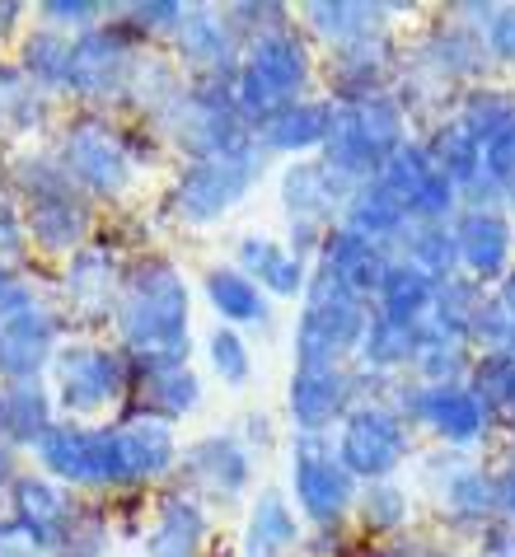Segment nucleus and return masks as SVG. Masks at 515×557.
<instances>
[{
    "mask_svg": "<svg viewBox=\"0 0 515 557\" xmlns=\"http://www.w3.org/2000/svg\"><path fill=\"white\" fill-rule=\"evenodd\" d=\"M122 351L136 370L187 366V286L174 262L146 258L118 296Z\"/></svg>",
    "mask_w": 515,
    "mask_h": 557,
    "instance_id": "obj_1",
    "label": "nucleus"
},
{
    "mask_svg": "<svg viewBox=\"0 0 515 557\" xmlns=\"http://www.w3.org/2000/svg\"><path fill=\"white\" fill-rule=\"evenodd\" d=\"M10 197L24 202L28 249L42 253H81L94 225L89 197L75 188L57 154H14L10 160Z\"/></svg>",
    "mask_w": 515,
    "mask_h": 557,
    "instance_id": "obj_2",
    "label": "nucleus"
},
{
    "mask_svg": "<svg viewBox=\"0 0 515 557\" xmlns=\"http://www.w3.org/2000/svg\"><path fill=\"white\" fill-rule=\"evenodd\" d=\"M309 85V48L295 28H277L268 38H254L244 48L240 75H234V103L254 132H262L277 113L301 103Z\"/></svg>",
    "mask_w": 515,
    "mask_h": 557,
    "instance_id": "obj_3",
    "label": "nucleus"
},
{
    "mask_svg": "<svg viewBox=\"0 0 515 557\" xmlns=\"http://www.w3.org/2000/svg\"><path fill=\"white\" fill-rule=\"evenodd\" d=\"M408 136H403V103L394 95H370L352 103H333V127L323 141V164L356 183L380 178V169L389 164Z\"/></svg>",
    "mask_w": 515,
    "mask_h": 557,
    "instance_id": "obj_4",
    "label": "nucleus"
},
{
    "mask_svg": "<svg viewBox=\"0 0 515 557\" xmlns=\"http://www.w3.org/2000/svg\"><path fill=\"white\" fill-rule=\"evenodd\" d=\"M370 309L366 300L347 290L333 272L315 268L305 286V309L295 323V361L301 366H342L347 351L361 347Z\"/></svg>",
    "mask_w": 515,
    "mask_h": 557,
    "instance_id": "obj_5",
    "label": "nucleus"
},
{
    "mask_svg": "<svg viewBox=\"0 0 515 557\" xmlns=\"http://www.w3.org/2000/svg\"><path fill=\"white\" fill-rule=\"evenodd\" d=\"M160 127L174 132V141L193 154V160H207V154H225L248 146V122L240 117V103H234V85L225 81H197L183 85V95L164 108Z\"/></svg>",
    "mask_w": 515,
    "mask_h": 557,
    "instance_id": "obj_6",
    "label": "nucleus"
},
{
    "mask_svg": "<svg viewBox=\"0 0 515 557\" xmlns=\"http://www.w3.org/2000/svg\"><path fill=\"white\" fill-rule=\"evenodd\" d=\"M258 174H262V146L258 141L225 150V154H207V160H193L179 174L174 211L193 225H207L216 215H225L230 207H240V197L254 188Z\"/></svg>",
    "mask_w": 515,
    "mask_h": 557,
    "instance_id": "obj_7",
    "label": "nucleus"
},
{
    "mask_svg": "<svg viewBox=\"0 0 515 557\" xmlns=\"http://www.w3.org/2000/svg\"><path fill=\"white\" fill-rule=\"evenodd\" d=\"M52 384L57 408H66L71 417H89L132 389V361L118 347L66 343L52 356Z\"/></svg>",
    "mask_w": 515,
    "mask_h": 557,
    "instance_id": "obj_8",
    "label": "nucleus"
},
{
    "mask_svg": "<svg viewBox=\"0 0 515 557\" xmlns=\"http://www.w3.org/2000/svg\"><path fill=\"white\" fill-rule=\"evenodd\" d=\"M136 38L122 24H99L71 38V66H66V89L85 103H108L132 95V75H136Z\"/></svg>",
    "mask_w": 515,
    "mask_h": 557,
    "instance_id": "obj_9",
    "label": "nucleus"
},
{
    "mask_svg": "<svg viewBox=\"0 0 515 557\" xmlns=\"http://www.w3.org/2000/svg\"><path fill=\"white\" fill-rule=\"evenodd\" d=\"M57 160L85 197H118L132 183V150L103 117H75L61 132Z\"/></svg>",
    "mask_w": 515,
    "mask_h": 557,
    "instance_id": "obj_10",
    "label": "nucleus"
},
{
    "mask_svg": "<svg viewBox=\"0 0 515 557\" xmlns=\"http://www.w3.org/2000/svg\"><path fill=\"white\" fill-rule=\"evenodd\" d=\"M34 455L38 469L61 487H118L113 426L52 422L47 436L34 445Z\"/></svg>",
    "mask_w": 515,
    "mask_h": 557,
    "instance_id": "obj_11",
    "label": "nucleus"
},
{
    "mask_svg": "<svg viewBox=\"0 0 515 557\" xmlns=\"http://www.w3.org/2000/svg\"><path fill=\"white\" fill-rule=\"evenodd\" d=\"M352 183L333 174L323 160H295L281 178V207L291 215V253H319L323 235L333 230V215L347 207Z\"/></svg>",
    "mask_w": 515,
    "mask_h": 557,
    "instance_id": "obj_12",
    "label": "nucleus"
},
{
    "mask_svg": "<svg viewBox=\"0 0 515 557\" xmlns=\"http://www.w3.org/2000/svg\"><path fill=\"white\" fill-rule=\"evenodd\" d=\"M408 422L398 417V408L389 404H356L342 417V441H338V459L347 463L352 478L366 483H389V473L408 459Z\"/></svg>",
    "mask_w": 515,
    "mask_h": 557,
    "instance_id": "obj_13",
    "label": "nucleus"
},
{
    "mask_svg": "<svg viewBox=\"0 0 515 557\" xmlns=\"http://www.w3.org/2000/svg\"><path fill=\"white\" fill-rule=\"evenodd\" d=\"M291 487L295 506L305 510V520H315L319 530L338 524L347 516V506L356 497V478L347 473V463L338 459V450L323 436H301L291 455Z\"/></svg>",
    "mask_w": 515,
    "mask_h": 557,
    "instance_id": "obj_14",
    "label": "nucleus"
},
{
    "mask_svg": "<svg viewBox=\"0 0 515 557\" xmlns=\"http://www.w3.org/2000/svg\"><path fill=\"white\" fill-rule=\"evenodd\" d=\"M398 417L431 426L450 445H474L492 431V408L468 384H413V389H398Z\"/></svg>",
    "mask_w": 515,
    "mask_h": 557,
    "instance_id": "obj_15",
    "label": "nucleus"
},
{
    "mask_svg": "<svg viewBox=\"0 0 515 557\" xmlns=\"http://www.w3.org/2000/svg\"><path fill=\"white\" fill-rule=\"evenodd\" d=\"M57 351H61V314L38 300L34 309L0 323V384L42 380V370H52Z\"/></svg>",
    "mask_w": 515,
    "mask_h": 557,
    "instance_id": "obj_16",
    "label": "nucleus"
},
{
    "mask_svg": "<svg viewBox=\"0 0 515 557\" xmlns=\"http://www.w3.org/2000/svg\"><path fill=\"white\" fill-rule=\"evenodd\" d=\"M286 404L301 436H323L356 408V380L342 366H295Z\"/></svg>",
    "mask_w": 515,
    "mask_h": 557,
    "instance_id": "obj_17",
    "label": "nucleus"
},
{
    "mask_svg": "<svg viewBox=\"0 0 515 557\" xmlns=\"http://www.w3.org/2000/svg\"><path fill=\"white\" fill-rule=\"evenodd\" d=\"M174 48L187 66L201 71V81H225L234 85V75H240V34L230 28L225 14L216 10H201V5H187L183 24L174 28Z\"/></svg>",
    "mask_w": 515,
    "mask_h": 557,
    "instance_id": "obj_18",
    "label": "nucleus"
},
{
    "mask_svg": "<svg viewBox=\"0 0 515 557\" xmlns=\"http://www.w3.org/2000/svg\"><path fill=\"white\" fill-rule=\"evenodd\" d=\"M113 455H118V487L150 483V478L174 469V459H179L174 426L132 412L127 422L113 426Z\"/></svg>",
    "mask_w": 515,
    "mask_h": 557,
    "instance_id": "obj_19",
    "label": "nucleus"
},
{
    "mask_svg": "<svg viewBox=\"0 0 515 557\" xmlns=\"http://www.w3.org/2000/svg\"><path fill=\"white\" fill-rule=\"evenodd\" d=\"M118 253L103 249V244H85L81 253H71L66 272H61V286H66V305L75 319L99 323L113 314L118 305Z\"/></svg>",
    "mask_w": 515,
    "mask_h": 557,
    "instance_id": "obj_20",
    "label": "nucleus"
},
{
    "mask_svg": "<svg viewBox=\"0 0 515 557\" xmlns=\"http://www.w3.org/2000/svg\"><path fill=\"white\" fill-rule=\"evenodd\" d=\"M71 510H75V502L66 497V487L52 483L47 473H20L5 487V516L14 524H24V530L47 548H57V539H61V530H66Z\"/></svg>",
    "mask_w": 515,
    "mask_h": 557,
    "instance_id": "obj_21",
    "label": "nucleus"
},
{
    "mask_svg": "<svg viewBox=\"0 0 515 557\" xmlns=\"http://www.w3.org/2000/svg\"><path fill=\"white\" fill-rule=\"evenodd\" d=\"M389 75H394V42L384 34H370V38L347 42V48H333V61H328V81L338 89V103L384 95Z\"/></svg>",
    "mask_w": 515,
    "mask_h": 557,
    "instance_id": "obj_22",
    "label": "nucleus"
},
{
    "mask_svg": "<svg viewBox=\"0 0 515 557\" xmlns=\"http://www.w3.org/2000/svg\"><path fill=\"white\" fill-rule=\"evenodd\" d=\"M389 249H380V244H370L361 235H352V230H328L323 244H319V268L323 272H333L342 286L356 290V296H375L384 282V272H389Z\"/></svg>",
    "mask_w": 515,
    "mask_h": 557,
    "instance_id": "obj_23",
    "label": "nucleus"
},
{
    "mask_svg": "<svg viewBox=\"0 0 515 557\" xmlns=\"http://www.w3.org/2000/svg\"><path fill=\"white\" fill-rule=\"evenodd\" d=\"M455 239H459V262L474 272V282H492L506 272L511 262V225L502 211L492 207H468L455 221Z\"/></svg>",
    "mask_w": 515,
    "mask_h": 557,
    "instance_id": "obj_24",
    "label": "nucleus"
},
{
    "mask_svg": "<svg viewBox=\"0 0 515 557\" xmlns=\"http://www.w3.org/2000/svg\"><path fill=\"white\" fill-rule=\"evenodd\" d=\"M187 473H193V483L207 492V497H240L248 487V473H254V463H248V450L234 436H201L193 450H187Z\"/></svg>",
    "mask_w": 515,
    "mask_h": 557,
    "instance_id": "obj_25",
    "label": "nucleus"
},
{
    "mask_svg": "<svg viewBox=\"0 0 515 557\" xmlns=\"http://www.w3.org/2000/svg\"><path fill=\"white\" fill-rule=\"evenodd\" d=\"M52 408H57V398L47 394L42 380L0 384V441H10L14 450H34L47 436V426L57 422Z\"/></svg>",
    "mask_w": 515,
    "mask_h": 557,
    "instance_id": "obj_26",
    "label": "nucleus"
},
{
    "mask_svg": "<svg viewBox=\"0 0 515 557\" xmlns=\"http://www.w3.org/2000/svg\"><path fill=\"white\" fill-rule=\"evenodd\" d=\"M342 230H352V235L389 249V244H398L403 230H408V207H403L380 178L356 183L347 207H342Z\"/></svg>",
    "mask_w": 515,
    "mask_h": 557,
    "instance_id": "obj_27",
    "label": "nucleus"
},
{
    "mask_svg": "<svg viewBox=\"0 0 515 557\" xmlns=\"http://www.w3.org/2000/svg\"><path fill=\"white\" fill-rule=\"evenodd\" d=\"M207 548V510L187 492H169L150 524L146 557H201Z\"/></svg>",
    "mask_w": 515,
    "mask_h": 557,
    "instance_id": "obj_28",
    "label": "nucleus"
},
{
    "mask_svg": "<svg viewBox=\"0 0 515 557\" xmlns=\"http://www.w3.org/2000/svg\"><path fill=\"white\" fill-rule=\"evenodd\" d=\"M240 272L248 282H258V290H272V296H305V286H309L305 258L262 235H248L240 244Z\"/></svg>",
    "mask_w": 515,
    "mask_h": 557,
    "instance_id": "obj_29",
    "label": "nucleus"
},
{
    "mask_svg": "<svg viewBox=\"0 0 515 557\" xmlns=\"http://www.w3.org/2000/svg\"><path fill=\"white\" fill-rule=\"evenodd\" d=\"M132 389H136V417H155V422H174V417L193 412L201 398V384L187 366L140 370V375H132Z\"/></svg>",
    "mask_w": 515,
    "mask_h": 557,
    "instance_id": "obj_30",
    "label": "nucleus"
},
{
    "mask_svg": "<svg viewBox=\"0 0 515 557\" xmlns=\"http://www.w3.org/2000/svg\"><path fill=\"white\" fill-rule=\"evenodd\" d=\"M328 127H333V103L328 99H301L291 103L286 113H277L268 127L258 132L262 150H281V154H301L328 141Z\"/></svg>",
    "mask_w": 515,
    "mask_h": 557,
    "instance_id": "obj_31",
    "label": "nucleus"
},
{
    "mask_svg": "<svg viewBox=\"0 0 515 557\" xmlns=\"http://www.w3.org/2000/svg\"><path fill=\"white\" fill-rule=\"evenodd\" d=\"M421 61L436 71V81H468L488 66V42L474 28H464L459 20L436 28V34L421 42Z\"/></svg>",
    "mask_w": 515,
    "mask_h": 557,
    "instance_id": "obj_32",
    "label": "nucleus"
},
{
    "mask_svg": "<svg viewBox=\"0 0 515 557\" xmlns=\"http://www.w3.org/2000/svg\"><path fill=\"white\" fill-rule=\"evenodd\" d=\"M384 14L389 5H361V0H319V5H305V24L328 42V48H347L356 38L384 34Z\"/></svg>",
    "mask_w": 515,
    "mask_h": 557,
    "instance_id": "obj_33",
    "label": "nucleus"
},
{
    "mask_svg": "<svg viewBox=\"0 0 515 557\" xmlns=\"http://www.w3.org/2000/svg\"><path fill=\"white\" fill-rule=\"evenodd\" d=\"M301 553V524L277 492H262L244 530V557H295Z\"/></svg>",
    "mask_w": 515,
    "mask_h": 557,
    "instance_id": "obj_34",
    "label": "nucleus"
},
{
    "mask_svg": "<svg viewBox=\"0 0 515 557\" xmlns=\"http://www.w3.org/2000/svg\"><path fill=\"white\" fill-rule=\"evenodd\" d=\"M403 249V262L417 268L421 276H431L436 286L450 282V276H459V239H455V225H417L408 221L398 239Z\"/></svg>",
    "mask_w": 515,
    "mask_h": 557,
    "instance_id": "obj_35",
    "label": "nucleus"
},
{
    "mask_svg": "<svg viewBox=\"0 0 515 557\" xmlns=\"http://www.w3.org/2000/svg\"><path fill=\"white\" fill-rule=\"evenodd\" d=\"M20 75L42 95H57V89H66V66H71V34H57V28H34V34H24L20 42Z\"/></svg>",
    "mask_w": 515,
    "mask_h": 557,
    "instance_id": "obj_36",
    "label": "nucleus"
},
{
    "mask_svg": "<svg viewBox=\"0 0 515 557\" xmlns=\"http://www.w3.org/2000/svg\"><path fill=\"white\" fill-rule=\"evenodd\" d=\"M431 296H436V282L431 276H421L417 268H408L403 258L389 262L380 290H375V314L394 319V323H421V314L431 309Z\"/></svg>",
    "mask_w": 515,
    "mask_h": 557,
    "instance_id": "obj_37",
    "label": "nucleus"
},
{
    "mask_svg": "<svg viewBox=\"0 0 515 557\" xmlns=\"http://www.w3.org/2000/svg\"><path fill=\"white\" fill-rule=\"evenodd\" d=\"M427 150H431V164L441 169V174L455 183L459 193H468L478 183V174H482V141L464 127L459 117H445L441 127L431 132Z\"/></svg>",
    "mask_w": 515,
    "mask_h": 557,
    "instance_id": "obj_38",
    "label": "nucleus"
},
{
    "mask_svg": "<svg viewBox=\"0 0 515 557\" xmlns=\"http://www.w3.org/2000/svg\"><path fill=\"white\" fill-rule=\"evenodd\" d=\"M207 300L225 323H268V300H262L258 282H248L240 268H211Z\"/></svg>",
    "mask_w": 515,
    "mask_h": 557,
    "instance_id": "obj_39",
    "label": "nucleus"
},
{
    "mask_svg": "<svg viewBox=\"0 0 515 557\" xmlns=\"http://www.w3.org/2000/svg\"><path fill=\"white\" fill-rule=\"evenodd\" d=\"M356 356H361L366 370H398V366H408V361H417V329H413V323H394V319H384V314H375V309H370Z\"/></svg>",
    "mask_w": 515,
    "mask_h": 557,
    "instance_id": "obj_40",
    "label": "nucleus"
},
{
    "mask_svg": "<svg viewBox=\"0 0 515 557\" xmlns=\"http://www.w3.org/2000/svg\"><path fill=\"white\" fill-rule=\"evenodd\" d=\"M445 506L455 520H488L496 510V478L474 469V463H455V473L445 478Z\"/></svg>",
    "mask_w": 515,
    "mask_h": 557,
    "instance_id": "obj_41",
    "label": "nucleus"
},
{
    "mask_svg": "<svg viewBox=\"0 0 515 557\" xmlns=\"http://www.w3.org/2000/svg\"><path fill=\"white\" fill-rule=\"evenodd\" d=\"M468 389L496 412H515V356L506 351H482L468 370Z\"/></svg>",
    "mask_w": 515,
    "mask_h": 557,
    "instance_id": "obj_42",
    "label": "nucleus"
},
{
    "mask_svg": "<svg viewBox=\"0 0 515 557\" xmlns=\"http://www.w3.org/2000/svg\"><path fill=\"white\" fill-rule=\"evenodd\" d=\"M436 174V164H431V150H427V141H403L394 154H389V164L380 169V183L389 193L398 197L403 207L417 197V188L427 183Z\"/></svg>",
    "mask_w": 515,
    "mask_h": 557,
    "instance_id": "obj_43",
    "label": "nucleus"
},
{
    "mask_svg": "<svg viewBox=\"0 0 515 557\" xmlns=\"http://www.w3.org/2000/svg\"><path fill=\"white\" fill-rule=\"evenodd\" d=\"M455 117L478 136L482 146H488L496 132H506L511 122H515V99L502 95V89H468Z\"/></svg>",
    "mask_w": 515,
    "mask_h": 557,
    "instance_id": "obj_44",
    "label": "nucleus"
},
{
    "mask_svg": "<svg viewBox=\"0 0 515 557\" xmlns=\"http://www.w3.org/2000/svg\"><path fill=\"white\" fill-rule=\"evenodd\" d=\"M103 553H108V520L89 506H75L52 557H103Z\"/></svg>",
    "mask_w": 515,
    "mask_h": 557,
    "instance_id": "obj_45",
    "label": "nucleus"
},
{
    "mask_svg": "<svg viewBox=\"0 0 515 557\" xmlns=\"http://www.w3.org/2000/svg\"><path fill=\"white\" fill-rule=\"evenodd\" d=\"M417 375L421 384H464V375L474 370L468 361V343H421L417 337Z\"/></svg>",
    "mask_w": 515,
    "mask_h": 557,
    "instance_id": "obj_46",
    "label": "nucleus"
},
{
    "mask_svg": "<svg viewBox=\"0 0 515 557\" xmlns=\"http://www.w3.org/2000/svg\"><path fill=\"white\" fill-rule=\"evenodd\" d=\"M207 356H211V370L221 375V384H230V389H244L248 375H254V356H248L244 337L234 329H216L211 343H207Z\"/></svg>",
    "mask_w": 515,
    "mask_h": 557,
    "instance_id": "obj_47",
    "label": "nucleus"
},
{
    "mask_svg": "<svg viewBox=\"0 0 515 557\" xmlns=\"http://www.w3.org/2000/svg\"><path fill=\"white\" fill-rule=\"evenodd\" d=\"M361 520L375 534H394L408 520V492H398L394 483H370L361 497Z\"/></svg>",
    "mask_w": 515,
    "mask_h": 557,
    "instance_id": "obj_48",
    "label": "nucleus"
},
{
    "mask_svg": "<svg viewBox=\"0 0 515 557\" xmlns=\"http://www.w3.org/2000/svg\"><path fill=\"white\" fill-rule=\"evenodd\" d=\"M187 5H179V0H146V5H127V14H122V28L136 38V34H174V28L183 24Z\"/></svg>",
    "mask_w": 515,
    "mask_h": 557,
    "instance_id": "obj_49",
    "label": "nucleus"
},
{
    "mask_svg": "<svg viewBox=\"0 0 515 557\" xmlns=\"http://www.w3.org/2000/svg\"><path fill=\"white\" fill-rule=\"evenodd\" d=\"M38 20L47 28H57V34H85V28H99L103 20V5H94V0H47L38 5Z\"/></svg>",
    "mask_w": 515,
    "mask_h": 557,
    "instance_id": "obj_50",
    "label": "nucleus"
},
{
    "mask_svg": "<svg viewBox=\"0 0 515 557\" xmlns=\"http://www.w3.org/2000/svg\"><path fill=\"white\" fill-rule=\"evenodd\" d=\"M28 253V230H24V207L10 193H0V268H20Z\"/></svg>",
    "mask_w": 515,
    "mask_h": 557,
    "instance_id": "obj_51",
    "label": "nucleus"
},
{
    "mask_svg": "<svg viewBox=\"0 0 515 557\" xmlns=\"http://www.w3.org/2000/svg\"><path fill=\"white\" fill-rule=\"evenodd\" d=\"M34 305H38L34 282H28L20 268H0V323L24 314V309H34Z\"/></svg>",
    "mask_w": 515,
    "mask_h": 557,
    "instance_id": "obj_52",
    "label": "nucleus"
},
{
    "mask_svg": "<svg viewBox=\"0 0 515 557\" xmlns=\"http://www.w3.org/2000/svg\"><path fill=\"white\" fill-rule=\"evenodd\" d=\"M0 557H52V548L38 544L24 524H14L10 516H0Z\"/></svg>",
    "mask_w": 515,
    "mask_h": 557,
    "instance_id": "obj_53",
    "label": "nucleus"
},
{
    "mask_svg": "<svg viewBox=\"0 0 515 557\" xmlns=\"http://www.w3.org/2000/svg\"><path fill=\"white\" fill-rule=\"evenodd\" d=\"M482 42H488L492 57H502V61L515 66V5H496L492 24H488V38Z\"/></svg>",
    "mask_w": 515,
    "mask_h": 557,
    "instance_id": "obj_54",
    "label": "nucleus"
},
{
    "mask_svg": "<svg viewBox=\"0 0 515 557\" xmlns=\"http://www.w3.org/2000/svg\"><path fill=\"white\" fill-rule=\"evenodd\" d=\"M28 89V81L20 75V66H10V61H0V132H10V113L20 95Z\"/></svg>",
    "mask_w": 515,
    "mask_h": 557,
    "instance_id": "obj_55",
    "label": "nucleus"
},
{
    "mask_svg": "<svg viewBox=\"0 0 515 557\" xmlns=\"http://www.w3.org/2000/svg\"><path fill=\"white\" fill-rule=\"evenodd\" d=\"M482 557H515V524H496L482 539Z\"/></svg>",
    "mask_w": 515,
    "mask_h": 557,
    "instance_id": "obj_56",
    "label": "nucleus"
},
{
    "mask_svg": "<svg viewBox=\"0 0 515 557\" xmlns=\"http://www.w3.org/2000/svg\"><path fill=\"white\" fill-rule=\"evenodd\" d=\"M496 510H506L515 524V463H506V473L496 478Z\"/></svg>",
    "mask_w": 515,
    "mask_h": 557,
    "instance_id": "obj_57",
    "label": "nucleus"
},
{
    "mask_svg": "<svg viewBox=\"0 0 515 557\" xmlns=\"http://www.w3.org/2000/svg\"><path fill=\"white\" fill-rule=\"evenodd\" d=\"M20 478V450H14L10 441H0V497H5V487Z\"/></svg>",
    "mask_w": 515,
    "mask_h": 557,
    "instance_id": "obj_58",
    "label": "nucleus"
},
{
    "mask_svg": "<svg viewBox=\"0 0 515 557\" xmlns=\"http://www.w3.org/2000/svg\"><path fill=\"white\" fill-rule=\"evenodd\" d=\"M496 300H502V305L511 309V319H515V272H506V282H502V296H496Z\"/></svg>",
    "mask_w": 515,
    "mask_h": 557,
    "instance_id": "obj_59",
    "label": "nucleus"
},
{
    "mask_svg": "<svg viewBox=\"0 0 515 557\" xmlns=\"http://www.w3.org/2000/svg\"><path fill=\"white\" fill-rule=\"evenodd\" d=\"M502 197H506V202H511V207H515V174H511V178H506V188H502Z\"/></svg>",
    "mask_w": 515,
    "mask_h": 557,
    "instance_id": "obj_60",
    "label": "nucleus"
},
{
    "mask_svg": "<svg viewBox=\"0 0 515 557\" xmlns=\"http://www.w3.org/2000/svg\"><path fill=\"white\" fill-rule=\"evenodd\" d=\"M0 502H5V497H0Z\"/></svg>",
    "mask_w": 515,
    "mask_h": 557,
    "instance_id": "obj_61",
    "label": "nucleus"
}]
</instances>
